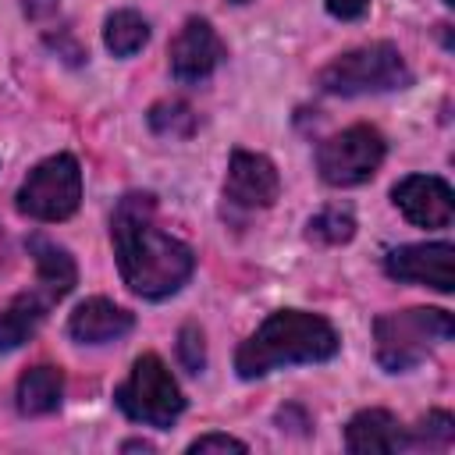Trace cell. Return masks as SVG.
<instances>
[{
    "label": "cell",
    "mask_w": 455,
    "mask_h": 455,
    "mask_svg": "<svg viewBox=\"0 0 455 455\" xmlns=\"http://www.w3.org/2000/svg\"><path fill=\"white\" fill-rule=\"evenodd\" d=\"M345 448L355 455H387L409 448V430L387 409H363L345 427Z\"/></svg>",
    "instance_id": "4fadbf2b"
},
{
    "label": "cell",
    "mask_w": 455,
    "mask_h": 455,
    "mask_svg": "<svg viewBox=\"0 0 455 455\" xmlns=\"http://www.w3.org/2000/svg\"><path fill=\"white\" fill-rule=\"evenodd\" d=\"M323 4H327V14H334V18H341V21L363 18L366 7H370V0H323Z\"/></svg>",
    "instance_id": "603a6c76"
},
{
    "label": "cell",
    "mask_w": 455,
    "mask_h": 455,
    "mask_svg": "<svg viewBox=\"0 0 455 455\" xmlns=\"http://www.w3.org/2000/svg\"><path fill=\"white\" fill-rule=\"evenodd\" d=\"M384 270L395 281L427 284V288L448 295L455 288V245H448V242H419V245L391 249L384 256Z\"/></svg>",
    "instance_id": "ba28073f"
},
{
    "label": "cell",
    "mask_w": 455,
    "mask_h": 455,
    "mask_svg": "<svg viewBox=\"0 0 455 455\" xmlns=\"http://www.w3.org/2000/svg\"><path fill=\"white\" fill-rule=\"evenodd\" d=\"M444 4H455V0H444Z\"/></svg>",
    "instance_id": "d4e9b609"
},
{
    "label": "cell",
    "mask_w": 455,
    "mask_h": 455,
    "mask_svg": "<svg viewBox=\"0 0 455 455\" xmlns=\"http://www.w3.org/2000/svg\"><path fill=\"white\" fill-rule=\"evenodd\" d=\"M135 327V316L128 309H121L117 302L110 299H85L71 320H68V334L82 345H107V341H117L124 338L128 331Z\"/></svg>",
    "instance_id": "5bb4252c"
},
{
    "label": "cell",
    "mask_w": 455,
    "mask_h": 455,
    "mask_svg": "<svg viewBox=\"0 0 455 455\" xmlns=\"http://www.w3.org/2000/svg\"><path fill=\"white\" fill-rule=\"evenodd\" d=\"M384 153H387V142L377 128L370 124H352L331 139L320 142L316 149V171L327 185L334 188H352V185H363L377 174V167L384 164Z\"/></svg>",
    "instance_id": "52a82bcc"
},
{
    "label": "cell",
    "mask_w": 455,
    "mask_h": 455,
    "mask_svg": "<svg viewBox=\"0 0 455 455\" xmlns=\"http://www.w3.org/2000/svg\"><path fill=\"white\" fill-rule=\"evenodd\" d=\"M153 213L156 199L149 192H128L114 210L110 238L121 281L142 299H167L192 277L196 256L185 242L160 231Z\"/></svg>",
    "instance_id": "6da1fadb"
},
{
    "label": "cell",
    "mask_w": 455,
    "mask_h": 455,
    "mask_svg": "<svg viewBox=\"0 0 455 455\" xmlns=\"http://www.w3.org/2000/svg\"><path fill=\"white\" fill-rule=\"evenodd\" d=\"M18 210L32 220H68L82 203V167L71 153L46 156L28 171V178L18 188Z\"/></svg>",
    "instance_id": "8992f818"
},
{
    "label": "cell",
    "mask_w": 455,
    "mask_h": 455,
    "mask_svg": "<svg viewBox=\"0 0 455 455\" xmlns=\"http://www.w3.org/2000/svg\"><path fill=\"white\" fill-rule=\"evenodd\" d=\"M149 39V25L139 11H114L103 25V43L114 57H132L146 46Z\"/></svg>",
    "instance_id": "e0dca14e"
},
{
    "label": "cell",
    "mask_w": 455,
    "mask_h": 455,
    "mask_svg": "<svg viewBox=\"0 0 455 455\" xmlns=\"http://www.w3.org/2000/svg\"><path fill=\"white\" fill-rule=\"evenodd\" d=\"M352 235H355V217H352L348 210L331 206V210H323V213H316V217L309 220V238H316V242L341 245V242H348Z\"/></svg>",
    "instance_id": "ac0fdd59"
},
{
    "label": "cell",
    "mask_w": 455,
    "mask_h": 455,
    "mask_svg": "<svg viewBox=\"0 0 455 455\" xmlns=\"http://www.w3.org/2000/svg\"><path fill=\"white\" fill-rule=\"evenodd\" d=\"M64 398V373L57 366H32L18 380V412L21 416H46Z\"/></svg>",
    "instance_id": "9a60e30c"
},
{
    "label": "cell",
    "mask_w": 455,
    "mask_h": 455,
    "mask_svg": "<svg viewBox=\"0 0 455 455\" xmlns=\"http://www.w3.org/2000/svg\"><path fill=\"white\" fill-rule=\"evenodd\" d=\"M228 57L224 39L206 18H188L171 43V71L178 82H203L210 78Z\"/></svg>",
    "instance_id": "9c48e42d"
},
{
    "label": "cell",
    "mask_w": 455,
    "mask_h": 455,
    "mask_svg": "<svg viewBox=\"0 0 455 455\" xmlns=\"http://www.w3.org/2000/svg\"><path fill=\"white\" fill-rule=\"evenodd\" d=\"M341 348L331 320L306 309H277L270 313L256 334H249L235 352V370L242 380L267 377L281 366L295 363H327Z\"/></svg>",
    "instance_id": "7a4b0ae2"
},
{
    "label": "cell",
    "mask_w": 455,
    "mask_h": 455,
    "mask_svg": "<svg viewBox=\"0 0 455 455\" xmlns=\"http://www.w3.org/2000/svg\"><path fill=\"white\" fill-rule=\"evenodd\" d=\"M455 334V323L444 309H402L384 313L373 323L377 363L387 373H405L427 359V352Z\"/></svg>",
    "instance_id": "3957f363"
},
{
    "label": "cell",
    "mask_w": 455,
    "mask_h": 455,
    "mask_svg": "<svg viewBox=\"0 0 455 455\" xmlns=\"http://www.w3.org/2000/svg\"><path fill=\"white\" fill-rule=\"evenodd\" d=\"M423 434H434L441 444H448V441H451V434H455V423H451V416H448V412H430V416L423 419L419 437H423Z\"/></svg>",
    "instance_id": "7402d4cb"
},
{
    "label": "cell",
    "mask_w": 455,
    "mask_h": 455,
    "mask_svg": "<svg viewBox=\"0 0 455 455\" xmlns=\"http://www.w3.org/2000/svg\"><path fill=\"white\" fill-rule=\"evenodd\" d=\"M320 89L331 96H366V92H391L405 89L412 82V71L398 46L391 43H370L359 50H348L334 57L320 71Z\"/></svg>",
    "instance_id": "277c9868"
},
{
    "label": "cell",
    "mask_w": 455,
    "mask_h": 455,
    "mask_svg": "<svg viewBox=\"0 0 455 455\" xmlns=\"http://www.w3.org/2000/svg\"><path fill=\"white\" fill-rule=\"evenodd\" d=\"M57 302H60V295L50 284L36 281L28 291H21L7 306H0V352L21 348L39 331V323L50 313V306H57Z\"/></svg>",
    "instance_id": "7c38bea8"
},
{
    "label": "cell",
    "mask_w": 455,
    "mask_h": 455,
    "mask_svg": "<svg viewBox=\"0 0 455 455\" xmlns=\"http://www.w3.org/2000/svg\"><path fill=\"white\" fill-rule=\"evenodd\" d=\"M206 451H249V448H245V441L228 437V434H206L188 444V455H206Z\"/></svg>",
    "instance_id": "44dd1931"
},
{
    "label": "cell",
    "mask_w": 455,
    "mask_h": 455,
    "mask_svg": "<svg viewBox=\"0 0 455 455\" xmlns=\"http://www.w3.org/2000/svg\"><path fill=\"white\" fill-rule=\"evenodd\" d=\"M231 4H249V0H231Z\"/></svg>",
    "instance_id": "cb8c5ba5"
},
{
    "label": "cell",
    "mask_w": 455,
    "mask_h": 455,
    "mask_svg": "<svg viewBox=\"0 0 455 455\" xmlns=\"http://www.w3.org/2000/svg\"><path fill=\"white\" fill-rule=\"evenodd\" d=\"M149 128L156 135H188L196 128V114L188 110V103H156L149 110Z\"/></svg>",
    "instance_id": "d6986e66"
},
{
    "label": "cell",
    "mask_w": 455,
    "mask_h": 455,
    "mask_svg": "<svg viewBox=\"0 0 455 455\" xmlns=\"http://www.w3.org/2000/svg\"><path fill=\"white\" fill-rule=\"evenodd\" d=\"M178 359H181V366L192 370V373L203 370L206 352H203V334H199V327H192V323L181 327V334H178Z\"/></svg>",
    "instance_id": "ffe728a7"
},
{
    "label": "cell",
    "mask_w": 455,
    "mask_h": 455,
    "mask_svg": "<svg viewBox=\"0 0 455 455\" xmlns=\"http://www.w3.org/2000/svg\"><path fill=\"white\" fill-rule=\"evenodd\" d=\"M25 245L32 252V259H36V281L50 284L64 299L78 281V270H75V259L68 256V249L50 242V238H43V235H32Z\"/></svg>",
    "instance_id": "2e32d148"
},
{
    "label": "cell",
    "mask_w": 455,
    "mask_h": 455,
    "mask_svg": "<svg viewBox=\"0 0 455 455\" xmlns=\"http://www.w3.org/2000/svg\"><path fill=\"white\" fill-rule=\"evenodd\" d=\"M114 402L128 419H135L142 427H156V430H167L185 409V395H181L178 380L171 377L164 359L153 352H146L132 363V373L114 391Z\"/></svg>",
    "instance_id": "5b68a950"
},
{
    "label": "cell",
    "mask_w": 455,
    "mask_h": 455,
    "mask_svg": "<svg viewBox=\"0 0 455 455\" xmlns=\"http://www.w3.org/2000/svg\"><path fill=\"white\" fill-rule=\"evenodd\" d=\"M395 206L405 220L416 228H448L455 217V196L451 185L437 174H409L391 188Z\"/></svg>",
    "instance_id": "30bf717a"
},
{
    "label": "cell",
    "mask_w": 455,
    "mask_h": 455,
    "mask_svg": "<svg viewBox=\"0 0 455 455\" xmlns=\"http://www.w3.org/2000/svg\"><path fill=\"white\" fill-rule=\"evenodd\" d=\"M277 192H281L277 167L263 153H249V149L231 153L228 178H224L228 203H235L242 210H267V206H274Z\"/></svg>",
    "instance_id": "8fae6325"
}]
</instances>
